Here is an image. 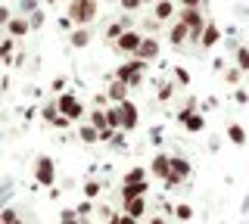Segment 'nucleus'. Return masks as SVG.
I'll list each match as a JSON object with an SVG mask.
<instances>
[{"label": "nucleus", "mask_w": 249, "mask_h": 224, "mask_svg": "<svg viewBox=\"0 0 249 224\" xmlns=\"http://www.w3.org/2000/svg\"><path fill=\"white\" fill-rule=\"evenodd\" d=\"M66 16L78 25H90V22L100 19V0H69L66 6Z\"/></svg>", "instance_id": "f257e3e1"}, {"label": "nucleus", "mask_w": 249, "mask_h": 224, "mask_svg": "<svg viewBox=\"0 0 249 224\" xmlns=\"http://www.w3.org/2000/svg\"><path fill=\"white\" fill-rule=\"evenodd\" d=\"M146 66H150V63H143L140 56H128V63H122L119 69H115L112 78L124 81L128 87H140V84H143V72H146Z\"/></svg>", "instance_id": "f03ea898"}, {"label": "nucleus", "mask_w": 249, "mask_h": 224, "mask_svg": "<svg viewBox=\"0 0 249 224\" xmlns=\"http://www.w3.org/2000/svg\"><path fill=\"white\" fill-rule=\"evenodd\" d=\"M193 174V165H190V159L187 156H171V174L165 177V187L168 190H178V187H184V181Z\"/></svg>", "instance_id": "7ed1b4c3"}, {"label": "nucleus", "mask_w": 249, "mask_h": 224, "mask_svg": "<svg viewBox=\"0 0 249 224\" xmlns=\"http://www.w3.org/2000/svg\"><path fill=\"white\" fill-rule=\"evenodd\" d=\"M143 37H146V34H140L137 28H128V32H124L119 41L112 44V50L119 53V56H137V50H140V44H143Z\"/></svg>", "instance_id": "20e7f679"}, {"label": "nucleus", "mask_w": 249, "mask_h": 224, "mask_svg": "<svg viewBox=\"0 0 249 224\" xmlns=\"http://www.w3.org/2000/svg\"><path fill=\"white\" fill-rule=\"evenodd\" d=\"M35 181L41 184V187H53V184H56V162L50 156L35 159Z\"/></svg>", "instance_id": "39448f33"}, {"label": "nucleus", "mask_w": 249, "mask_h": 224, "mask_svg": "<svg viewBox=\"0 0 249 224\" xmlns=\"http://www.w3.org/2000/svg\"><path fill=\"white\" fill-rule=\"evenodd\" d=\"M178 125H181L187 134H202V131H206V119H202V112L184 106V109L178 112Z\"/></svg>", "instance_id": "423d86ee"}, {"label": "nucleus", "mask_w": 249, "mask_h": 224, "mask_svg": "<svg viewBox=\"0 0 249 224\" xmlns=\"http://www.w3.org/2000/svg\"><path fill=\"white\" fill-rule=\"evenodd\" d=\"M128 28H134V16H131V13H122V16L115 19V22H109V25H106L103 41H106V44H115L124 32H128Z\"/></svg>", "instance_id": "0eeeda50"}, {"label": "nucleus", "mask_w": 249, "mask_h": 224, "mask_svg": "<svg viewBox=\"0 0 249 224\" xmlns=\"http://www.w3.org/2000/svg\"><path fill=\"white\" fill-rule=\"evenodd\" d=\"M56 103H59V112L66 115V119H72V121H78L84 112H88V109H84V103H81L75 94H59Z\"/></svg>", "instance_id": "6e6552de"}, {"label": "nucleus", "mask_w": 249, "mask_h": 224, "mask_svg": "<svg viewBox=\"0 0 249 224\" xmlns=\"http://www.w3.org/2000/svg\"><path fill=\"white\" fill-rule=\"evenodd\" d=\"M119 109H122V131H124V134L137 131V125H140V112H137V106L131 103V100H124V103H119Z\"/></svg>", "instance_id": "1a4fd4ad"}, {"label": "nucleus", "mask_w": 249, "mask_h": 224, "mask_svg": "<svg viewBox=\"0 0 249 224\" xmlns=\"http://www.w3.org/2000/svg\"><path fill=\"white\" fill-rule=\"evenodd\" d=\"M3 28H6V34H10V37H25V34L35 32V28H31V22H28V16H22V13H16V16L6 22Z\"/></svg>", "instance_id": "9d476101"}, {"label": "nucleus", "mask_w": 249, "mask_h": 224, "mask_svg": "<svg viewBox=\"0 0 249 224\" xmlns=\"http://www.w3.org/2000/svg\"><path fill=\"white\" fill-rule=\"evenodd\" d=\"M150 174L159 177V181H165V177L171 174V156L168 153H156V156L150 159Z\"/></svg>", "instance_id": "9b49d317"}, {"label": "nucleus", "mask_w": 249, "mask_h": 224, "mask_svg": "<svg viewBox=\"0 0 249 224\" xmlns=\"http://www.w3.org/2000/svg\"><path fill=\"white\" fill-rule=\"evenodd\" d=\"M184 41H190V28H187L181 19H175V22H171V28H168V44L181 50V47H184Z\"/></svg>", "instance_id": "f8f14e48"}, {"label": "nucleus", "mask_w": 249, "mask_h": 224, "mask_svg": "<svg viewBox=\"0 0 249 224\" xmlns=\"http://www.w3.org/2000/svg\"><path fill=\"white\" fill-rule=\"evenodd\" d=\"M159 53H162V44H159V37H143V44H140L137 56L143 59V63H156V59H159Z\"/></svg>", "instance_id": "ddd939ff"}, {"label": "nucleus", "mask_w": 249, "mask_h": 224, "mask_svg": "<svg viewBox=\"0 0 249 224\" xmlns=\"http://www.w3.org/2000/svg\"><path fill=\"white\" fill-rule=\"evenodd\" d=\"M146 193H150V181H140V184H122L119 199H122V206H124V203H131V199H137V196H146Z\"/></svg>", "instance_id": "4468645a"}, {"label": "nucleus", "mask_w": 249, "mask_h": 224, "mask_svg": "<svg viewBox=\"0 0 249 224\" xmlns=\"http://www.w3.org/2000/svg\"><path fill=\"white\" fill-rule=\"evenodd\" d=\"M90 41H93V34H90V25H78V28H72V32H69V44H72L75 50H84Z\"/></svg>", "instance_id": "2eb2a0df"}, {"label": "nucleus", "mask_w": 249, "mask_h": 224, "mask_svg": "<svg viewBox=\"0 0 249 224\" xmlns=\"http://www.w3.org/2000/svg\"><path fill=\"white\" fill-rule=\"evenodd\" d=\"M218 41H221V28L209 19L206 22V32H202V41H199V50H212V47H218Z\"/></svg>", "instance_id": "dca6fc26"}, {"label": "nucleus", "mask_w": 249, "mask_h": 224, "mask_svg": "<svg viewBox=\"0 0 249 224\" xmlns=\"http://www.w3.org/2000/svg\"><path fill=\"white\" fill-rule=\"evenodd\" d=\"M153 16L159 22H175V0H156L153 3Z\"/></svg>", "instance_id": "f3484780"}, {"label": "nucleus", "mask_w": 249, "mask_h": 224, "mask_svg": "<svg viewBox=\"0 0 249 224\" xmlns=\"http://www.w3.org/2000/svg\"><path fill=\"white\" fill-rule=\"evenodd\" d=\"M128 84L124 81H119V78H112L109 81V87H106V94H109V103H124V100H128Z\"/></svg>", "instance_id": "a211bd4d"}, {"label": "nucleus", "mask_w": 249, "mask_h": 224, "mask_svg": "<svg viewBox=\"0 0 249 224\" xmlns=\"http://www.w3.org/2000/svg\"><path fill=\"white\" fill-rule=\"evenodd\" d=\"M78 140L88 143V146H93V143H103V134H100V128H97V125H90V121H88V125L78 128Z\"/></svg>", "instance_id": "6ab92c4d"}, {"label": "nucleus", "mask_w": 249, "mask_h": 224, "mask_svg": "<svg viewBox=\"0 0 249 224\" xmlns=\"http://www.w3.org/2000/svg\"><path fill=\"white\" fill-rule=\"evenodd\" d=\"M228 140H231L233 146H246V140H249L246 128H243V125H228Z\"/></svg>", "instance_id": "aec40b11"}, {"label": "nucleus", "mask_w": 249, "mask_h": 224, "mask_svg": "<svg viewBox=\"0 0 249 224\" xmlns=\"http://www.w3.org/2000/svg\"><path fill=\"white\" fill-rule=\"evenodd\" d=\"M122 208H124L128 215H134V218L140 221V218L146 215V199H143V196H137V199H131V203H124Z\"/></svg>", "instance_id": "412c9836"}, {"label": "nucleus", "mask_w": 249, "mask_h": 224, "mask_svg": "<svg viewBox=\"0 0 249 224\" xmlns=\"http://www.w3.org/2000/svg\"><path fill=\"white\" fill-rule=\"evenodd\" d=\"M16 41L19 37H3V44H0V56H3V66H13V53H16Z\"/></svg>", "instance_id": "4be33fe9"}, {"label": "nucleus", "mask_w": 249, "mask_h": 224, "mask_svg": "<svg viewBox=\"0 0 249 224\" xmlns=\"http://www.w3.org/2000/svg\"><path fill=\"white\" fill-rule=\"evenodd\" d=\"M146 174H150V168L134 165V168H128V172H124V181L122 184H140V181H146Z\"/></svg>", "instance_id": "5701e85b"}, {"label": "nucleus", "mask_w": 249, "mask_h": 224, "mask_svg": "<svg viewBox=\"0 0 249 224\" xmlns=\"http://www.w3.org/2000/svg\"><path fill=\"white\" fill-rule=\"evenodd\" d=\"M175 78H171V81H159V87H156V97H159V103H168V100L171 97H175Z\"/></svg>", "instance_id": "b1692460"}, {"label": "nucleus", "mask_w": 249, "mask_h": 224, "mask_svg": "<svg viewBox=\"0 0 249 224\" xmlns=\"http://www.w3.org/2000/svg\"><path fill=\"white\" fill-rule=\"evenodd\" d=\"M88 121H90V125H97L100 131L109 128V115H106L103 106H100V109H90V112H88Z\"/></svg>", "instance_id": "393cba45"}, {"label": "nucleus", "mask_w": 249, "mask_h": 224, "mask_svg": "<svg viewBox=\"0 0 249 224\" xmlns=\"http://www.w3.org/2000/svg\"><path fill=\"white\" fill-rule=\"evenodd\" d=\"M0 224H25V221H22V215L16 212L13 206H6L3 212H0Z\"/></svg>", "instance_id": "a878e982"}, {"label": "nucleus", "mask_w": 249, "mask_h": 224, "mask_svg": "<svg viewBox=\"0 0 249 224\" xmlns=\"http://www.w3.org/2000/svg\"><path fill=\"white\" fill-rule=\"evenodd\" d=\"M59 224H84V218L78 215V208H62V212H59Z\"/></svg>", "instance_id": "bb28decb"}, {"label": "nucleus", "mask_w": 249, "mask_h": 224, "mask_svg": "<svg viewBox=\"0 0 249 224\" xmlns=\"http://www.w3.org/2000/svg\"><path fill=\"white\" fill-rule=\"evenodd\" d=\"M233 66H240L249 75V47H237V53H233Z\"/></svg>", "instance_id": "cd10ccee"}, {"label": "nucleus", "mask_w": 249, "mask_h": 224, "mask_svg": "<svg viewBox=\"0 0 249 224\" xmlns=\"http://www.w3.org/2000/svg\"><path fill=\"white\" fill-rule=\"evenodd\" d=\"M243 69H240V66H231V69H224V81H228V84H233V87H237V84L240 81H243Z\"/></svg>", "instance_id": "c85d7f7f"}, {"label": "nucleus", "mask_w": 249, "mask_h": 224, "mask_svg": "<svg viewBox=\"0 0 249 224\" xmlns=\"http://www.w3.org/2000/svg\"><path fill=\"white\" fill-rule=\"evenodd\" d=\"M81 193H84V199H97L100 193H103V184H100V181H88L81 187Z\"/></svg>", "instance_id": "c756f323"}, {"label": "nucleus", "mask_w": 249, "mask_h": 224, "mask_svg": "<svg viewBox=\"0 0 249 224\" xmlns=\"http://www.w3.org/2000/svg\"><path fill=\"white\" fill-rule=\"evenodd\" d=\"M56 115H59V103H56V100H53V103H47L44 109H41V119L47 121V125H53V119H56Z\"/></svg>", "instance_id": "7c9ffc66"}, {"label": "nucleus", "mask_w": 249, "mask_h": 224, "mask_svg": "<svg viewBox=\"0 0 249 224\" xmlns=\"http://www.w3.org/2000/svg\"><path fill=\"white\" fill-rule=\"evenodd\" d=\"M146 3H150V0H119V6H122L124 13H140Z\"/></svg>", "instance_id": "2f4dec72"}, {"label": "nucleus", "mask_w": 249, "mask_h": 224, "mask_svg": "<svg viewBox=\"0 0 249 224\" xmlns=\"http://www.w3.org/2000/svg\"><path fill=\"white\" fill-rule=\"evenodd\" d=\"M41 3H44V0H19L22 16H31V13H37V10H41Z\"/></svg>", "instance_id": "473e14b6"}, {"label": "nucleus", "mask_w": 249, "mask_h": 224, "mask_svg": "<svg viewBox=\"0 0 249 224\" xmlns=\"http://www.w3.org/2000/svg\"><path fill=\"white\" fill-rule=\"evenodd\" d=\"M171 78H175L178 84H181V87H187V84H190V75H187V69H184V66H175V72H171Z\"/></svg>", "instance_id": "72a5a7b5"}, {"label": "nucleus", "mask_w": 249, "mask_h": 224, "mask_svg": "<svg viewBox=\"0 0 249 224\" xmlns=\"http://www.w3.org/2000/svg\"><path fill=\"white\" fill-rule=\"evenodd\" d=\"M75 208H78V215H81V218H90V215H93V199H81Z\"/></svg>", "instance_id": "f704fd0d"}, {"label": "nucleus", "mask_w": 249, "mask_h": 224, "mask_svg": "<svg viewBox=\"0 0 249 224\" xmlns=\"http://www.w3.org/2000/svg\"><path fill=\"white\" fill-rule=\"evenodd\" d=\"M28 22H31V28H35V32H37V28H44V22H47V13H44V10L31 13V16H28Z\"/></svg>", "instance_id": "c9c22d12"}, {"label": "nucleus", "mask_w": 249, "mask_h": 224, "mask_svg": "<svg viewBox=\"0 0 249 224\" xmlns=\"http://www.w3.org/2000/svg\"><path fill=\"white\" fill-rule=\"evenodd\" d=\"M175 215H178V221H190L193 218V208L187 206V203H181V206H175Z\"/></svg>", "instance_id": "e433bc0d"}, {"label": "nucleus", "mask_w": 249, "mask_h": 224, "mask_svg": "<svg viewBox=\"0 0 249 224\" xmlns=\"http://www.w3.org/2000/svg\"><path fill=\"white\" fill-rule=\"evenodd\" d=\"M50 90H53V94H66V78H62V75H59V78H53Z\"/></svg>", "instance_id": "4c0bfd02"}, {"label": "nucleus", "mask_w": 249, "mask_h": 224, "mask_svg": "<svg viewBox=\"0 0 249 224\" xmlns=\"http://www.w3.org/2000/svg\"><path fill=\"white\" fill-rule=\"evenodd\" d=\"M10 19H13V10L10 6H0V25H6Z\"/></svg>", "instance_id": "58836bf2"}, {"label": "nucleus", "mask_w": 249, "mask_h": 224, "mask_svg": "<svg viewBox=\"0 0 249 224\" xmlns=\"http://www.w3.org/2000/svg\"><path fill=\"white\" fill-rule=\"evenodd\" d=\"M233 100H237V103H249V94H246V90H243V87H240V90H237V94H233Z\"/></svg>", "instance_id": "ea45409f"}, {"label": "nucleus", "mask_w": 249, "mask_h": 224, "mask_svg": "<svg viewBox=\"0 0 249 224\" xmlns=\"http://www.w3.org/2000/svg\"><path fill=\"white\" fill-rule=\"evenodd\" d=\"M103 224H122V212H112V215H109V218H106Z\"/></svg>", "instance_id": "a19ab883"}, {"label": "nucleus", "mask_w": 249, "mask_h": 224, "mask_svg": "<svg viewBox=\"0 0 249 224\" xmlns=\"http://www.w3.org/2000/svg\"><path fill=\"white\" fill-rule=\"evenodd\" d=\"M181 6H202V0H178Z\"/></svg>", "instance_id": "79ce46f5"}, {"label": "nucleus", "mask_w": 249, "mask_h": 224, "mask_svg": "<svg viewBox=\"0 0 249 224\" xmlns=\"http://www.w3.org/2000/svg\"><path fill=\"white\" fill-rule=\"evenodd\" d=\"M97 212H100V215H103V221H106V218H109V215H112V208H109V206H100V208H97Z\"/></svg>", "instance_id": "37998d69"}, {"label": "nucleus", "mask_w": 249, "mask_h": 224, "mask_svg": "<svg viewBox=\"0 0 249 224\" xmlns=\"http://www.w3.org/2000/svg\"><path fill=\"white\" fill-rule=\"evenodd\" d=\"M150 224H168V221L162 218V215H153V218H150Z\"/></svg>", "instance_id": "c03bdc74"}, {"label": "nucleus", "mask_w": 249, "mask_h": 224, "mask_svg": "<svg viewBox=\"0 0 249 224\" xmlns=\"http://www.w3.org/2000/svg\"><path fill=\"white\" fill-rule=\"evenodd\" d=\"M44 3H50V6H53V3H56V0H44Z\"/></svg>", "instance_id": "a18cd8bd"}]
</instances>
